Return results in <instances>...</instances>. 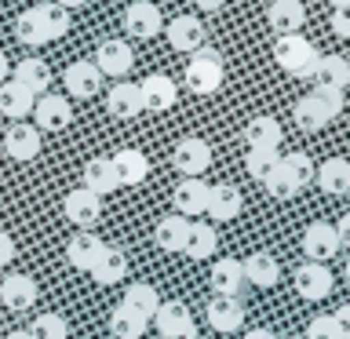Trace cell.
<instances>
[{"instance_id": "cell-1", "label": "cell", "mask_w": 350, "mask_h": 339, "mask_svg": "<svg viewBox=\"0 0 350 339\" xmlns=\"http://www.w3.org/2000/svg\"><path fill=\"white\" fill-rule=\"evenodd\" d=\"M273 59H278V66L284 73L310 81V73H314V66L321 55H317V48L303 37V33H278V40H273Z\"/></svg>"}, {"instance_id": "cell-2", "label": "cell", "mask_w": 350, "mask_h": 339, "mask_svg": "<svg viewBox=\"0 0 350 339\" xmlns=\"http://www.w3.org/2000/svg\"><path fill=\"white\" fill-rule=\"evenodd\" d=\"M223 77H226V66L215 48H197L193 59L186 62V87L193 95H215L223 87Z\"/></svg>"}, {"instance_id": "cell-3", "label": "cell", "mask_w": 350, "mask_h": 339, "mask_svg": "<svg viewBox=\"0 0 350 339\" xmlns=\"http://www.w3.org/2000/svg\"><path fill=\"white\" fill-rule=\"evenodd\" d=\"M153 325H157L161 339H197V325H193L190 310H186L179 299L161 303L157 314H153Z\"/></svg>"}, {"instance_id": "cell-4", "label": "cell", "mask_w": 350, "mask_h": 339, "mask_svg": "<svg viewBox=\"0 0 350 339\" xmlns=\"http://www.w3.org/2000/svg\"><path fill=\"white\" fill-rule=\"evenodd\" d=\"M292 281H295V292L310 303H321L325 295H332V288H336V277L325 262H303V267L292 273Z\"/></svg>"}, {"instance_id": "cell-5", "label": "cell", "mask_w": 350, "mask_h": 339, "mask_svg": "<svg viewBox=\"0 0 350 339\" xmlns=\"http://www.w3.org/2000/svg\"><path fill=\"white\" fill-rule=\"evenodd\" d=\"M172 164L179 168L186 179H201L208 172V164H212V146H208L204 139H183L175 142V153H172Z\"/></svg>"}, {"instance_id": "cell-6", "label": "cell", "mask_w": 350, "mask_h": 339, "mask_svg": "<svg viewBox=\"0 0 350 339\" xmlns=\"http://www.w3.org/2000/svg\"><path fill=\"white\" fill-rule=\"evenodd\" d=\"M124 29H128L135 40H153V37L164 29L161 8L150 4V0H135V4H128V11H124Z\"/></svg>"}, {"instance_id": "cell-7", "label": "cell", "mask_w": 350, "mask_h": 339, "mask_svg": "<svg viewBox=\"0 0 350 339\" xmlns=\"http://www.w3.org/2000/svg\"><path fill=\"white\" fill-rule=\"evenodd\" d=\"M62 208H66V219H70L73 226H81V230H92L98 219H103V197H95L92 190H84V186L66 193Z\"/></svg>"}, {"instance_id": "cell-8", "label": "cell", "mask_w": 350, "mask_h": 339, "mask_svg": "<svg viewBox=\"0 0 350 339\" xmlns=\"http://www.w3.org/2000/svg\"><path fill=\"white\" fill-rule=\"evenodd\" d=\"M33 117H37L40 131H62L73 120V106H70V98L44 92L37 103H33Z\"/></svg>"}, {"instance_id": "cell-9", "label": "cell", "mask_w": 350, "mask_h": 339, "mask_svg": "<svg viewBox=\"0 0 350 339\" xmlns=\"http://www.w3.org/2000/svg\"><path fill=\"white\" fill-rule=\"evenodd\" d=\"M95 66H98V73H103V77H113V81H117V77H124L131 66H135V55H131V48L124 40L113 37V40H103L95 48Z\"/></svg>"}, {"instance_id": "cell-10", "label": "cell", "mask_w": 350, "mask_h": 339, "mask_svg": "<svg viewBox=\"0 0 350 339\" xmlns=\"http://www.w3.org/2000/svg\"><path fill=\"white\" fill-rule=\"evenodd\" d=\"M303 252L310 262H325L339 252V234L332 223H310L303 230Z\"/></svg>"}, {"instance_id": "cell-11", "label": "cell", "mask_w": 350, "mask_h": 339, "mask_svg": "<svg viewBox=\"0 0 350 339\" xmlns=\"http://www.w3.org/2000/svg\"><path fill=\"white\" fill-rule=\"evenodd\" d=\"M4 150H8V157H15V161H33L40 153V128L26 124V120H15V124L4 131Z\"/></svg>"}, {"instance_id": "cell-12", "label": "cell", "mask_w": 350, "mask_h": 339, "mask_svg": "<svg viewBox=\"0 0 350 339\" xmlns=\"http://www.w3.org/2000/svg\"><path fill=\"white\" fill-rule=\"evenodd\" d=\"M164 33H168V44L175 51H197L204 48V22L197 15H175L168 26H164Z\"/></svg>"}, {"instance_id": "cell-13", "label": "cell", "mask_w": 350, "mask_h": 339, "mask_svg": "<svg viewBox=\"0 0 350 339\" xmlns=\"http://www.w3.org/2000/svg\"><path fill=\"white\" fill-rule=\"evenodd\" d=\"M103 248H106L103 237H95L92 230H81V234H73L70 245H66V259H70L73 270L92 273V267L98 262V256H103Z\"/></svg>"}, {"instance_id": "cell-14", "label": "cell", "mask_w": 350, "mask_h": 339, "mask_svg": "<svg viewBox=\"0 0 350 339\" xmlns=\"http://www.w3.org/2000/svg\"><path fill=\"white\" fill-rule=\"evenodd\" d=\"M62 84H66V92H70L73 98H92L98 87H103V73H98V66H95V62L81 59V62L66 66Z\"/></svg>"}, {"instance_id": "cell-15", "label": "cell", "mask_w": 350, "mask_h": 339, "mask_svg": "<svg viewBox=\"0 0 350 339\" xmlns=\"http://www.w3.org/2000/svg\"><path fill=\"white\" fill-rule=\"evenodd\" d=\"M142 95V109H153V113H164V109L175 106V81L164 73H150L146 81L139 84Z\"/></svg>"}, {"instance_id": "cell-16", "label": "cell", "mask_w": 350, "mask_h": 339, "mask_svg": "<svg viewBox=\"0 0 350 339\" xmlns=\"http://www.w3.org/2000/svg\"><path fill=\"white\" fill-rule=\"evenodd\" d=\"M0 299H4L8 310H29L33 303H37V281L29 277V273H11V277H4V284H0Z\"/></svg>"}, {"instance_id": "cell-17", "label": "cell", "mask_w": 350, "mask_h": 339, "mask_svg": "<svg viewBox=\"0 0 350 339\" xmlns=\"http://www.w3.org/2000/svg\"><path fill=\"white\" fill-rule=\"evenodd\" d=\"M314 87H328V92H343L350 84V62L339 59V55H321L310 73Z\"/></svg>"}, {"instance_id": "cell-18", "label": "cell", "mask_w": 350, "mask_h": 339, "mask_svg": "<svg viewBox=\"0 0 350 339\" xmlns=\"http://www.w3.org/2000/svg\"><path fill=\"white\" fill-rule=\"evenodd\" d=\"M208 325L215 328V332H241V325H245V306L237 299H230V295H215L212 303H208Z\"/></svg>"}, {"instance_id": "cell-19", "label": "cell", "mask_w": 350, "mask_h": 339, "mask_svg": "<svg viewBox=\"0 0 350 339\" xmlns=\"http://www.w3.org/2000/svg\"><path fill=\"white\" fill-rule=\"evenodd\" d=\"M212 292L215 295H230V299H237L241 288H245V267H241V259H219L212 267Z\"/></svg>"}, {"instance_id": "cell-20", "label": "cell", "mask_w": 350, "mask_h": 339, "mask_svg": "<svg viewBox=\"0 0 350 339\" xmlns=\"http://www.w3.org/2000/svg\"><path fill=\"white\" fill-rule=\"evenodd\" d=\"M106 109L113 113L117 120H131L142 113V95H139V84H128V81H117L106 95Z\"/></svg>"}, {"instance_id": "cell-21", "label": "cell", "mask_w": 350, "mask_h": 339, "mask_svg": "<svg viewBox=\"0 0 350 339\" xmlns=\"http://www.w3.org/2000/svg\"><path fill=\"white\" fill-rule=\"evenodd\" d=\"M109 161H113V172H117V186H139L150 175V161L142 150H131V146L117 150V157Z\"/></svg>"}, {"instance_id": "cell-22", "label": "cell", "mask_w": 350, "mask_h": 339, "mask_svg": "<svg viewBox=\"0 0 350 339\" xmlns=\"http://www.w3.org/2000/svg\"><path fill=\"white\" fill-rule=\"evenodd\" d=\"M212 219H219V223H230V219H237L241 212V190L230 182H219L208 190V208H204Z\"/></svg>"}, {"instance_id": "cell-23", "label": "cell", "mask_w": 350, "mask_h": 339, "mask_svg": "<svg viewBox=\"0 0 350 339\" xmlns=\"http://www.w3.org/2000/svg\"><path fill=\"white\" fill-rule=\"evenodd\" d=\"M208 186L204 179H183L175 186V212L179 215H201L208 208Z\"/></svg>"}, {"instance_id": "cell-24", "label": "cell", "mask_w": 350, "mask_h": 339, "mask_svg": "<svg viewBox=\"0 0 350 339\" xmlns=\"http://www.w3.org/2000/svg\"><path fill=\"white\" fill-rule=\"evenodd\" d=\"M281 139H284V128H281L278 117L259 113V117H252L248 124H245V142H248V150H252V146H270V150H278Z\"/></svg>"}, {"instance_id": "cell-25", "label": "cell", "mask_w": 350, "mask_h": 339, "mask_svg": "<svg viewBox=\"0 0 350 339\" xmlns=\"http://www.w3.org/2000/svg\"><path fill=\"white\" fill-rule=\"evenodd\" d=\"M241 267H245V281L256 284V288H273V284L281 281V267L270 252H256V256H248Z\"/></svg>"}, {"instance_id": "cell-26", "label": "cell", "mask_w": 350, "mask_h": 339, "mask_svg": "<svg viewBox=\"0 0 350 339\" xmlns=\"http://www.w3.org/2000/svg\"><path fill=\"white\" fill-rule=\"evenodd\" d=\"M267 22H270V29H278V33H299V26L306 22L303 0H273L270 11H267Z\"/></svg>"}, {"instance_id": "cell-27", "label": "cell", "mask_w": 350, "mask_h": 339, "mask_svg": "<svg viewBox=\"0 0 350 339\" xmlns=\"http://www.w3.org/2000/svg\"><path fill=\"white\" fill-rule=\"evenodd\" d=\"M33 103H37V95L26 92L18 81H4V84H0V113H4V117H11V120L29 117Z\"/></svg>"}, {"instance_id": "cell-28", "label": "cell", "mask_w": 350, "mask_h": 339, "mask_svg": "<svg viewBox=\"0 0 350 339\" xmlns=\"http://www.w3.org/2000/svg\"><path fill=\"white\" fill-rule=\"evenodd\" d=\"M186 234H190V219L175 212V215H164L161 223H157V230H153V241H157L161 252H183Z\"/></svg>"}, {"instance_id": "cell-29", "label": "cell", "mask_w": 350, "mask_h": 339, "mask_svg": "<svg viewBox=\"0 0 350 339\" xmlns=\"http://www.w3.org/2000/svg\"><path fill=\"white\" fill-rule=\"evenodd\" d=\"M120 306H128L131 314H139L142 321H153V314H157V306H161V295L153 284L146 281H135V284H128V292H124V303Z\"/></svg>"}, {"instance_id": "cell-30", "label": "cell", "mask_w": 350, "mask_h": 339, "mask_svg": "<svg viewBox=\"0 0 350 339\" xmlns=\"http://www.w3.org/2000/svg\"><path fill=\"white\" fill-rule=\"evenodd\" d=\"M314 179L321 182L325 193H332V197L347 193V190H350V161H343V157H328L321 168L314 172Z\"/></svg>"}, {"instance_id": "cell-31", "label": "cell", "mask_w": 350, "mask_h": 339, "mask_svg": "<svg viewBox=\"0 0 350 339\" xmlns=\"http://www.w3.org/2000/svg\"><path fill=\"white\" fill-rule=\"evenodd\" d=\"M84 190H92L95 197L113 193V190H117L113 161H109V157H95V161H88V168H84Z\"/></svg>"}, {"instance_id": "cell-32", "label": "cell", "mask_w": 350, "mask_h": 339, "mask_svg": "<svg viewBox=\"0 0 350 339\" xmlns=\"http://www.w3.org/2000/svg\"><path fill=\"white\" fill-rule=\"evenodd\" d=\"M92 277L98 284H117V281H124L128 277V256L120 248H103V256H98V262L92 267Z\"/></svg>"}, {"instance_id": "cell-33", "label": "cell", "mask_w": 350, "mask_h": 339, "mask_svg": "<svg viewBox=\"0 0 350 339\" xmlns=\"http://www.w3.org/2000/svg\"><path fill=\"white\" fill-rule=\"evenodd\" d=\"M215 248H219V234H215V226L212 223H190V234H186V245L183 252L190 259H208V256H215Z\"/></svg>"}, {"instance_id": "cell-34", "label": "cell", "mask_w": 350, "mask_h": 339, "mask_svg": "<svg viewBox=\"0 0 350 339\" xmlns=\"http://www.w3.org/2000/svg\"><path fill=\"white\" fill-rule=\"evenodd\" d=\"M15 81L26 87V92L44 95L51 87V70H48V62H44V59H22L15 66Z\"/></svg>"}, {"instance_id": "cell-35", "label": "cell", "mask_w": 350, "mask_h": 339, "mask_svg": "<svg viewBox=\"0 0 350 339\" xmlns=\"http://www.w3.org/2000/svg\"><path fill=\"white\" fill-rule=\"evenodd\" d=\"M15 37H18V44H29V48H40V44L51 40L48 29H44V18H40L37 8L22 11V15L15 18Z\"/></svg>"}, {"instance_id": "cell-36", "label": "cell", "mask_w": 350, "mask_h": 339, "mask_svg": "<svg viewBox=\"0 0 350 339\" xmlns=\"http://www.w3.org/2000/svg\"><path fill=\"white\" fill-rule=\"evenodd\" d=\"M281 164V150H270V146H252L248 157H245V172L252 175V179H267V175Z\"/></svg>"}, {"instance_id": "cell-37", "label": "cell", "mask_w": 350, "mask_h": 339, "mask_svg": "<svg viewBox=\"0 0 350 339\" xmlns=\"http://www.w3.org/2000/svg\"><path fill=\"white\" fill-rule=\"evenodd\" d=\"M109 332H113L117 339H139L142 332H146V321H142L139 314H131L128 306H117V310L109 314Z\"/></svg>"}, {"instance_id": "cell-38", "label": "cell", "mask_w": 350, "mask_h": 339, "mask_svg": "<svg viewBox=\"0 0 350 339\" xmlns=\"http://www.w3.org/2000/svg\"><path fill=\"white\" fill-rule=\"evenodd\" d=\"M281 168H284V175L295 182V190H303V186H310L314 182V161L306 157V153H284L281 157Z\"/></svg>"}, {"instance_id": "cell-39", "label": "cell", "mask_w": 350, "mask_h": 339, "mask_svg": "<svg viewBox=\"0 0 350 339\" xmlns=\"http://www.w3.org/2000/svg\"><path fill=\"white\" fill-rule=\"evenodd\" d=\"M295 124H299L303 131H321L325 124H332V120H328L325 113H321V106L314 103V95H303L299 103H295Z\"/></svg>"}, {"instance_id": "cell-40", "label": "cell", "mask_w": 350, "mask_h": 339, "mask_svg": "<svg viewBox=\"0 0 350 339\" xmlns=\"http://www.w3.org/2000/svg\"><path fill=\"white\" fill-rule=\"evenodd\" d=\"M37 11H40V18H44V29H48V37H51V40L66 37V29H70V11H66V8H59L55 0H48V4H37Z\"/></svg>"}, {"instance_id": "cell-41", "label": "cell", "mask_w": 350, "mask_h": 339, "mask_svg": "<svg viewBox=\"0 0 350 339\" xmlns=\"http://www.w3.org/2000/svg\"><path fill=\"white\" fill-rule=\"evenodd\" d=\"M29 336L33 339H66L70 336V325H66V317H59V314H40L37 321L29 325Z\"/></svg>"}, {"instance_id": "cell-42", "label": "cell", "mask_w": 350, "mask_h": 339, "mask_svg": "<svg viewBox=\"0 0 350 339\" xmlns=\"http://www.w3.org/2000/svg\"><path fill=\"white\" fill-rule=\"evenodd\" d=\"M262 186H267L270 190V197H278V201H288V197H295L299 190H295V182L288 179V175H284V168L278 164V168H273L267 179H262Z\"/></svg>"}, {"instance_id": "cell-43", "label": "cell", "mask_w": 350, "mask_h": 339, "mask_svg": "<svg viewBox=\"0 0 350 339\" xmlns=\"http://www.w3.org/2000/svg\"><path fill=\"white\" fill-rule=\"evenodd\" d=\"M306 339H343L336 314H317L314 321L306 325Z\"/></svg>"}, {"instance_id": "cell-44", "label": "cell", "mask_w": 350, "mask_h": 339, "mask_svg": "<svg viewBox=\"0 0 350 339\" xmlns=\"http://www.w3.org/2000/svg\"><path fill=\"white\" fill-rule=\"evenodd\" d=\"M314 103L321 106V113L328 117V120H336L339 113H343V92H328V87H314Z\"/></svg>"}, {"instance_id": "cell-45", "label": "cell", "mask_w": 350, "mask_h": 339, "mask_svg": "<svg viewBox=\"0 0 350 339\" xmlns=\"http://www.w3.org/2000/svg\"><path fill=\"white\" fill-rule=\"evenodd\" d=\"M332 29H336V37L350 40V4H347V8H336V11H332Z\"/></svg>"}, {"instance_id": "cell-46", "label": "cell", "mask_w": 350, "mask_h": 339, "mask_svg": "<svg viewBox=\"0 0 350 339\" xmlns=\"http://www.w3.org/2000/svg\"><path fill=\"white\" fill-rule=\"evenodd\" d=\"M11 259H15V241H11V234L0 230V267H8Z\"/></svg>"}, {"instance_id": "cell-47", "label": "cell", "mask_w": 350, "mask_h": 339, "mask_svg": "<svg viewBox=\"0 0 350 339\" xmlns=\"http://www.w3.org/2000/svg\"><path fill=\"white\" fill-rule=\"evenodd\" d=\"M336 234H339V248H350V212L336 223Z\"/></svg>"}, {"instance_id": "cell-48", "label": "cell", "mask_w": 350, "mask_h": 339, "mask_svg": "<svg viewBox=\"0 0 350 339\" xmlns=\"http://www.w3.org/2000/svg\"><path fill=\"white\" fill-rule=\"evenodd\" d=\"M336 321H339V332H343V339H350V303L336 310Z\"/></svg>"}, {"instance_id": "cell-49", "label": "cell", "mask_w": 350, "mask_h": 339, "mask_svg": "<svg viewBox=\"0 0 350 339\" xmlns=\"http://www.w3.org/2000/svg\"><path fill=\"white\" fill-rule=\"evenodd\" d=\"M241 339H278V336H273L270 328H252V332H248V336H241Z\"/></svg>"}, {"instance_id": "cell-50", "label": "cell", "mask_w": 350, "mask_h": 339, "mask_svg": "<svg viewBox=\"0 0 350 339\" xmlns=\"http://www.w3.org/2000/svg\"><path fill=\"white\" fill-rule=\"evenodd\" d=\"M193 4L201 8V11H219V8L226 4V0H193Z\"/></svg>"}, {"instance_id": "cell-51", "label": "cell", "mask_w": 350, "mask_h": 339, "mask_svg": "<svg viewBox=\"0 0 350 339\" xmlns=\"http://www.w3.org/2000/svg\"><path fill=\"white\" fill-rule=\"evenodd\" d=\"M8 73H11V66H8V55H4V51H0V84H4V81H8Z\"/></svg>"}, {"instance_id": "cell-52", "label": "cell", "mask_w": 350, "mask_h": 339, "mask_svg": "<svg viewBox=\"0 0 350 339\" xmlns=\"http://www.w3.org/2000/svg\"><path fill=\"white\" fill-rule=\"evenodd\" d=\"M55 4H59V8H66V11H70V8H84V4H88V0H55Z\"/></svg>"}, {"instance_id": "cell-53", "label": "cell", "mask_w": 350, "mask_h": 339, "mask_svg": "<svg viewBox=\"0 0 350 339\" xmlns=\"http://www.w3.org/2000/svg\"><path fill=\"white\" fill-rule=\"evenodd\" d=\"M4 339H33V336H29V332H8Z\"/></svg>"}, {"instance_id": "cell-54", "label": "cell", "mask_w": 350, "mask_h": 339, "mask_svg": "<svg viewBox=\"0 0 350 339\" xmlns=\"http://www.w3.org/2000/svg\"><path fill=\"white\" fill-rule=\"evenodd\" d=\"M328 4H332V8H347L350 0H328Z\"/></svg>"}, {"instance_id": "cell-55", "label": "cell", "mask_w": 350, "mask_h": 339, "mask_svg": "<svg viewBox=\"0 0 350 339\" xmlns=\"http://www.w3.org/2000/svg\"><path fill=\"white\" fill-rule=\"evenodd\" d=\"M343 277L350 281V256H347V262H343Z\"/></svg>"}, {"instance_id": "cell-56", "label": "cell", "mask_w": 350, "mask_h": 339, "mask_svg": "<svg viewBox=\"0 0 350 339\" xmlns=\"http://www.w3.org/2000/svg\"><path fill=\"white\" fill-rule=\"evenodd\" d=\"M0 339H4V336H0Z\"/></svg>"}]
</instances>
